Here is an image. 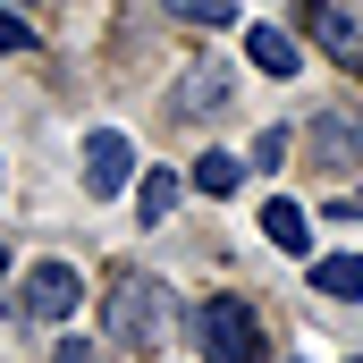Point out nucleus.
Listing matches in <instances>:
<instances>
[{
    "label": "nucleus",
    "mask_w": 363,
    "mask_h": 363,
    "mask_svg": "<svg viewBox=\"0 0 363 363\" xmlns=\"http://www.w3.org/2000/svg\"><path fill=\"white\" fill-rule=\"evenodd\" d=\"M0 51H34V26H26L17 9H0Z\"/></svg>",
    "instance_id": "4468645a"
},
{
    "label": "nucleus",
    "mask_w": 363,
    "mask_h": 363,
    "mask_svg": "<svg viewBox=\"0 0 363 363\" xmlns=\"http://www.w3.org/2000/svg\"><path fill=\"white\" fill-rule=\"evenodd\" d=\"M296 17H304V34H313V43H321L330 60H347V68L363 77V17L347 9V0H304Z\"/></svg>",
    "instance_id": "20e7f679"
},
{
    "label": "nucleus",
    "mask_w": 363,
    "mask_h": 363,
    "mask_svg": "<svg viewBox=\"0 0 363 363\" xmlns=\"http://www.w3.org/2000/svg\"><path fill=\"white\" fill-rule=\"evenodd\" d=\"M169 203H178V178L169 169H144L135 178V220H169Z\"/></svg>",
    "instance_id": "9b49d317"
},
{
    "label": "nucleus",
    "mask_w": 363,
    "mask_h": 363,
    "mask_svg": "<svg viewBox=\"0 0 363 363\" xmlns=\"http://www.w3.org/2000/svg\"><path fill=\"white\" fill-rule=\"evenodd\" d=\"M0 271H9V245H0Z\"/></svg>",
    "instance_id": "f3484780"
},
{
    "label": "nucleus",
    "mask_w": 363,
    "mask_h": 363,
    "mask_svg": "<svg viewBox=\"0 0 363 363\" xmlns=\"http://www.w3.org/2000/svg\"><path fill=\"white\" fill-rule=\"evenodd\" d=\"M220 101H228V77H220L211 60H203V68H186V77H178V110H220Z\"/></svg>",
    "instance_id": "9d476101"
},
{
    "label": "nucleus",
    "mask_w": 363,
    "mask_h": 363,
    "mask_svg": "<svg viewBox=\"0 0 363 363\" xmlns=\"http://www.w3.org/2000/svg\"><path fill=\"white\" fill-rule=\"evenodd\" d=\"M77 304H85V279L68 271V262H34V271L17 279V313L26 321H68Z\"/></svg>",
    "instance_id": "7ed1b4c3"
},
{
    "label": "nucleus",
    "mask_w": 363,
    "mask_h": 363,
    "mask_svg": "<svg viewBox=\"0 0 363 363\" xmlns=\"http://www.w3.org/2000/svg\"><path fill=\"white\" fill-rule=\"evenodd\" d=\"M194 338H203V363H262V321L245 296H203Z\"/></svg>",
    "instance_id": "f03ea898"
},
{
    "label": "nucleus",
    "mask_w": 363,
    "mask_h": 363,
    "mask_svg": "<svg viewBox=\"0 0 363 363\" xmlns=\"http://www.w3.org/2000/svg\"><path fill=\"white\" fill-rule=\"evenodd\" d=\"M60 363H93V347L85 338H60Z\"/></svg>",
    "instance_id": "dca6fc26"
},
{
    "label": "nucleus",
    "mask_w": 363,
    "mask_h": 363,
    "mask_svg": "<svg viewBox=\"0 0 363 363\" xmlns=\"http://www.w3.org/2000/svg\"><path fill=\"white\" fill-rule=\"evenodd\" d=\"M237 178H245L237 152H203V161H194V186H203V194H237Z\"/></svg>",
    "instance_id": "f8f14e48"
},
{
    "label": "nucleus",
    "mask_w": 363,
    "mask_h": 363,
    "mask_svg": "<svg viewBox=\"0 0 363 363\" xmlns=\"http://www.w3.org/2000/svg\"><path fill=\"white\" fill-rule=\"evenodd\" d=\"M127 178H135V144H127L118 127H93V135H85V194L110 203Z\"/></svg>",
    "instance_id": "39448f33"
},
{
    "label": "nucleus",
    "mask_w": 363,
    "mask_h": 363,
    "mask_svg": "<svg viewBox=\"0 0 363 363\" xmlns=\"http://www.w3.org/2000/svg\"><path fill=\"white\" fill-rule=\"evenodd\" d=\"M355 363H363V355H355Z\"/></svg>",
    "instance_id": "a211bd4d"
},
{
    "label": "nucleus",
    "mask_w": 363,
    "mask_h": 363,
    "mask_svg": "<svg viewBox=\"0 0 363 363\" xmlns=\"http://www.w3.org/2000/svg\"><path fill=\"white\" fill-rule=\"evenodd\" d=\"M262 237H271L279 254H304V245H313V220H304V211H296V203H262Z\"/></svg>",
    "instance_id": "0eeeda50"
},
{
    "label": "nucleus",
    "mask_w": 363,
    "mask_h": 363,
    "mask_svg": "<svg viewBox=\"0 0 363 363\" xmlns=\"http://www.w3.org/2000/svg\"><path fill=\"white\" fill-rule=\"evenodd\" d=\"M287 161V127H271V135H254V169H279Z\"/></svg>",
    "instance_id": "2eb2a0df"
},
{
    "label": "nucleus",
    "mask_w": 363,
    "mask_h": 363,
    "mask_svg": "<svg viewBox=\"0 0 363 363\" xmlns=\"http://www.w3.org/2000/svg\"><path fill=\"white\" fill-rule=\"evenodd\" d=\"M178 17H194V26H228L237 17V0H169Z\"/></svg>",
    "instance_id": "ddd939ff"
},
{
    "label": "nucleus",
    "mask_w": 363,
    "mask_h": 363,
    "mask_svg": "<svg viewBox=\"0 0 363 363\" xmlns=\"http://www.w3.org/2000/svg\"><path fill=\"white\" fill-rule=\"evenodd\" d=\"M245 60H254V68H271V77H296V34L254 26V34H245Z\"/></svg>",
    "instance_id": "1a4fd4ad"
},
{
    "label": "nucleus",
    "mask_w": 363,
    "mask_h": 363,
    "mask_svg": "<svg viewBox=\"0 0 363 363\" xmlns=\"http://www.w3.org/2000/svg\"><path fill=\"white\" fill-rule=\"evenodd\" d=\"M169 330H178V304H169V287L161 279H144V271H127L118 287H110V338L118 347H169Z\"/></svg>",
    "instance_id": "f257e3e1"
},
{
    "label": "nucleus",
    "mask_w": 363,
    "mask_h": 363,
    "mask_svg": "<svg viewBox=\"0 0 363 363\" xmlns=\"http://www.w3.org/2000/svg\"><path fill=\"white\" fill-rule=\"evenodd\" d=\"M313 135H321L313 152H321L330 169H347V161H363V127H355V118H347V110H330V118H321Z\"/></svg>",
    "instance_id": "423d86ee"
},
{
    "label": "nucleus",
    "mask_w": 363,
    "mask_h": 363,
    "mask_svg": "<svg viewBox=\"0 0 363 363\" xmlns=\"http://www.w3.org/2000/svg\"><path fill=\"white\" fill-rule=\"evenodd\" d=\"M313 287L338 296V304H355L363 296V254H321V262H313Z\"/></svg>",
    "instance_id": "6e6552de"
}]
</instances>
